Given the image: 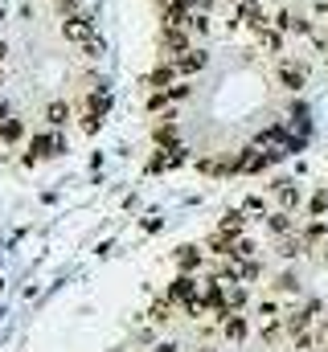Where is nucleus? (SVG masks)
<instances>
[{
  "label": "nucleus",
  "mask_w": 328,
  "mask_h": 352,
  "mask_svg": "<svg viewBox=\"0 0 328 352\" xmlns=\"http://www.w3.org/2000/svg\"><path fill=\"white\" fill-rule=\"evenodd\" d=\"M308 74H312V70H308L304 58H279V62H275V82L283 90H304L308 87Z\"/></svg>",
  "instance_id": "1"
},
{
  "label": "nucleus",
  "mask_w": 328,
  "mask_h": 352,
  "mask_svg": "<svg viewBox=\"0 0 328 352\" xmlns=\"http://www.w3.org/2000/svg\"><path fill=\"white\" fill-rule=\"evenodd\" d=\"M62 37H66L70 45H90V41H94V21H90L86 12L62 16Z\"/></svg>",
  "instance_id": "2"
},
{
  "label": "nucleus",
  "mask_w": 328,
  "mask_h": 352,
  "mask_svg": "<svg viewBox=\"0 0 328 352\" xmlns=\"http://www.w3.org/2000/svg\"><path fill=\"white\" fill-rule=\"evenodd\" d=\"M238 25H246V29L258 37V33L271 25V16L263 12V4H258V0H238V16H234V29H238Z\"/></svg>",
  "instance_id": "3"
},
{
  "label": "nucleus",
  "mask_w": 328,
  "mask_h": 352,
  "mask_svg": "<svg viewBox=\"0 0 328 352\" xmlns=\"http://www.w3.org/2000/svg\"><path fill=\"white\" fill-rule=\"evenodd\" d=\"M58 152H66V140H62L58 131H45V135H37V140L29 144V156H25V164H33V160H45V156H58Z\"/></svg>",
  "instance_id": "4"
},
{
  "label": "nucleus",
  "mask_w": 328,
  "mask_h": 352,
  "mask_svg": "<svg viewBox=\"0 0 328 352\" xmlns=\"http://www.w3.org/2000/svg\"><path fill=\"white\" fill-rule=\"evenodd\" d=\"M161 45H164L168 58H181V54L193 50V33H189V29H172V25H164L161 29Z\"/></svg>",
  "instance_id": "5"
},
{
  "label": "nucleus",
  "mask_w": 328,
  "mask_h": 352,
  "mask_svg": "<svg viewBox=\"0 0 328 352\" xmlns=\"http://www.w3.org/2000/svg\"><path fill=\"white\" fill-rule=\"evenodd\" d=\"M271 25H279L283 33H296V37H312V21H308V16H300L296 8H279Z\"/></svg>",
  "instance_id": "6"
},
{
  "label": "nucleus",
  "mask_w": 328,
  "mask_h": 352,
  "mask_svg": "<svg viewBox=\"0 0 328 352\" xmlns=\"http://www.w3.org/2000/svg\"><path fill=\"white\" fill-rule=\"evenodd\" d=\"M172 62H176V70H181V78H193V74H201V70L209 66V54L193 45L189 54H181V58H172Z\"/></svg>",
  "instance_id": "7"
},
{
  "label": "nucleus",
  "mask_w": 328,
  "mask_h": 352,
  "mask_svg": "<svg viewBox=\"0 0 328 352\" xmlns=\"http://www.w3.org/2000/svg\"><path fill=\"white\" fill-rule=\"evenodd\" d=\"M258 316H263V324H258V332H263V340H275L279 336V328H283V311L267 299L263 307H258Z\"/></svg>",
  "instance_id": "8"
},
{
  "label": "nucleus",
  "mask_w": 328,
  "mask_h": 352,
  "mask_svg": "<svg viewBox=\"0 0 328 352\" xmlns=\"http://www.w3.org/2000/svg\"><path fill=\"white\" fill-rule=\"evenodd\" d=\"M86 115H94V119H107V111H111V90L99 87V90H86Z\"/></svg>",
  "instance_id": "9"
},
{
  "label": "nucleus",
  "mask_w": 328,
  "mask_h": 352,
  "mask_svg": "<svg viewBox=\"0 0 328 352\" xmlns=\"http://www.w3.org/2000/svg\"><path fill=\"white\" fill-rule=\"evenodd\" d=\"M176 82H181V70H176V62H172V58H168L164 66H156V70H152V78H148V87H152V90H168V87H176Z\"/></svg>",
  "instance_id": "10"
},
{
  "label": "nucleus",
  "mask_w": 328,
  "mask_h": 352,
  "mask_svg": "<svg viewBox=\"0 0 328 352\" xmlns=\"http://www.w3.org/2000/svg\"><path fill=\"white\" fill-rule=\"evenodd\" d=\"M275 201L291 213V209L300 205V184H291V180H275Z\"/></svg>",
  "instance_id": "11"
},
{
  "label": "nucleus",
  "mask_w": 328,
  "mask_h": 352,
  "mask_svg": "<svg viewBox=\"0 0 328 352\" xmlns=\"http://www.w3.org/2000/svg\"><path fill=\"white\" fill-rule=\"evenodd\" d=\"M243 226H246L243 209H226V213H222V221H218V230H222V234H230V238H243Z\"/></svg>",
  "instance_id": "12"
},
{
  "label": "nucleus",
  "mask_w": 328,
  "mask_h": 352,
  "mask_svg": "<svg viewBox=\"0 0 328 352\" xmlns=\"http://www.w3.org/2000/svg\"><path fill=\"white\" fill-rule=\"evenodd\" d=\"M258 45H263L267 54H283V29H279V25H267V29L258 33Z\"/></svg>",
  "instance_id": "13"
},
{
  "label": "nucleus",
  "mask_w": 328,
  "mask_h": 352,
  "mask_svg": "<svg viewBox=\"0 0 328 352\" xmlns=\"http://www.w3.org/2000/svg\"><path fill=\"white\" fill-rule=\"evenodd\" d=\"M45 123H50L54 131L66 127V123H70V102H50V107H45Z\"/></svg>",
  "instance_id": "14"
},
{
  "label": "nucleus",
  "mask_w": 328,
  "mask_h": 352,
  "mask_svg": "<svg viewBox=\"0 0 328 352\" xmlns=\"http://www.w3.org/2000/svg\"><path fill=\"white\" fill-rule=\"evenodd\" d=\"M193 291H197V283H193V274H185V270H181V278L172 283V299H181V303H189V299H197Z\"/></svg>",
  "instance_id": "15"
},
{
  "label": "nucleus",
  "mask_w": 328,
  "mask_h": 352,
  "mask_svg": "<svg viewBox=\"0 0 328 352\" xmlns=\"http://www.w3.org/2000/svg\"><path fill=\"white\" fill-rule=\"evenodd\" d=\"M176 266H181L185 274H193V270L201 266V250H197V246H181V250H176Z\"/></svg>",
  "instance_id": "16"
},
{
  "label": "nucleus",
  "mask_w": 328,
  "mask_h": 352,
  "mask_svg": "<svg viewBox=\"0 0 328 352\" xmlns=\"http://www.w3.org/2000/svg\"><path fill=\"white\" fill-rule=\"evenodd\" d=\"M152 140H156V148H181V144H176V127H172V119H164L161 127L152 131Z\"/></svg>",
  "instance_id": "17"
},
{
  "label": "nucleus",
  "mask_w": 328,
  "mask_h": 352,
  "mask_svg": "<svg viewBox=\"0 0 328 352\" xmlns=\"http://www.w3.org/2000/svg\"><path fill=\"white\" fill-rule=\"evenodd\" d=\"M222 328H226V336H230V340H243V336H246V320L238 316V311H230Z\"/></svg>",
  "instance_id": "18"
},
{
  "label": "nucleus",
  "mask_w": 328,
  "mask_h": 352,
  "mask_svg": "<svg viewBox=\"0 0 328 352\" xmlns=\"http://www.w3.org/2000/svg\"><path fill=\"white\" fill-rule=\"evenodd\" d=\"M267 226H271V234H279V238H283V234L291 230V217H287V209H279L275 217H267Z\"/></svg>",
  "instance_id": "19"
},
{
  "label": "nucleus",
  "mask_w": 328,
  "mask_h": 352,
  "mask_svg": "<svg viewBox=\"0 0 328 352\" xmlns=\"http://www.w3.org/2000/svg\"><path fill=\"white\" fill-rule=\"evenodd\" d=\"M246 258H254V242H250V238H238V242H234L230 263H246Z\"/></svg>",
  "instance_id": "20"
},
{
  "label": "nucleus",
  "mask_w": 328,
  "mask_h": 352,
  "mask_svg": "<svg viewBox=\"0 0 328 352\" xmlns=\"http://www.w3.org/2000/svg\"><path fill=\"white\" fill-rule=\"evenodd\" d=\"M279 254H283V258L304 254V238H283V242H279Z\"/></svg>",
  "instance_id": "21"
},
{
  "label": "nucleus",
  "mask_w": 328,
  "mask_h": 352,
  "mask_svg": "<svg viewBox=\"0 0 328 352\" xmlns=\"http://www.w3.org/2000/svg\"><path fill=\"white\" fill-rule=\"evenodd\" d=\"M325 209H328V188H320V192L312 197V217H320Z\"/></svg>",
  "instance_id": "22"
},
{
  "label": "nucleus",
  "mask_w": 328,
  "mask_h": 352,
  "mask_svg": "<svg viewBox=\"0 0 328 352\" xmlns=\"http://www.w3.org/2000/svg\"><path fill=\"white\" fill-rule=\"evenodd\" d=\"M316 238H325V221H312V226L304 230V242H316Z\"/></svg>",
  "instance_id": "23"
},
{
  "label": "nucleus",
  "mask_w": 328,
  "mask_h": 352,
  "mask_svg": "<svg viewBox=\"0 0 328 352\" xmlns=\"http://www.w3.org/2000/svg\"><path fill=\"white\" fill-rule=\"evenodd\" d=\"M243 209H246V213H267V201H263V197H246Z\"/></svg>",
  "instance_id": "24"
},
{
  "label": "nucleus",
  "mask_w": 328,
  "mask_h": 352,
  "mask_svg": "<svg viewBox=\"0 0 328 352\" xmlns=\"http://www.w3.org/2000/svg\"><path fill=\"white\" fill-rule=\"evenodd\" d=\"M181 98H189V87H185V82H176V87H168V102H181Z\"/></svg>",
  "instance_id": "25"
},
{
  "label": "nucleus",
  "mask_w": 328,
  "mask_h": 352,
  "mask_svg": "<svg viewBox=\"0 0 328 352\" xmlns=\"http://www.w3.org/2000/svg\"><path fill=\"white\" fill-rule=\"evenodd\" d=\"M189 8H193V12H201V16H209V8H214V0H189Z\"/></svg>",
  "instance_id": "26"
},
{
  "label": "nucleus",
  "mask_w": 328,
  "mask_h": 352,
  "mask_svg": "<svg viewBox=\"0 0 328 352\" xmlns=\"http://www.w3.org/2000/svg\"><path fill=\"white\" fill-rule=\"evenodd\" d=\"M279 287H283V291H296L300 283H296V274H279Z\"/></svg>",
  "instance_id": "27"
},
{
  "label": "nucleus",
  "mask_w": 328,
  "mask_h": 352,
  "mask_svg": "<svg viewBox=\"0 0 328 352\" xmlns=\"http://www.w3.org/2000/svg\"><path fill=\"white\" fill-rule=\"evenodd\" d=\"M152 320H168V303H156L152 307Z\"/></svg>",
  "instance_id": "28"
},
{
  "label": "nucleus",
  "mask_w": 328,
  "mask_h": 352,
  "mask_svg": "<svg viewBox=\"0 0 328 352\" xmlns=\"http://www.w3.org/2000/svg\"><path fill=\"white\" fill-rule=\"evenodd\" d=\"M4 54H8V45H4V41H0V66H4Z\"/></svg>",
  "instance_id": "29"
},
{
  "label": "nucleus",
  "mask_w": 328,
  "mask_h": 352,
  "mask_svg": "<svg viewBox=\"0 0 328 352\" xmlns=\"http://www.w3.org/2000/svg\"><path fill=\"white\" fill-rule=\"evenodd\" d=\"M325 263H328V246H325Z\"/></svg>",
  "instance_id": "30"
},
{
  "label": "nucleus",
  "mask_w": 328,
  "mask_h": 352,
  "mask_svg": "<svg viewBox=\"0 0 328 352\" xmlns=\"http://www.w3.org/2000/svg\"><path fill=\"white\" fill-rule=\"evenodd\" d=\"M161 4H172V0H161Z\"/></svg>",
  "instance_id": "31"
}]
</instances>
